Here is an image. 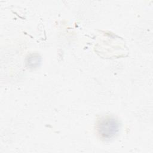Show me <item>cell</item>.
<instances>
[{
    "label": "cell",
    "instance_id": "cell-1",
    "mask_svg": "<svg viewBox=\"0 0 153 153\" xmlns=\"http://www.w3.org/2000/svg\"><path fill=\"white\" fill-rule=\"evenodd\" d=\"M96 128L97 133L102 139H110L119 131L120 123L114 117L106 116L98 121Z\"/></svg>",
    "mask_w": 153,
    "mask_h": 153
},
{
    "label": "cell",
    "instance_id": "cell-2",
    "mask_svg": "<svg viewBox=\"0 0 153 153\" xmlns=\"http://www.w3.org/2000/svg\"><path fill=\"white\" fill-rule=\"evenodd\" d=\"M41 60V57L38 54H32L27 57L26 63L29 68H34L39 65Z\"/></svg>",
    "mask_w": 153,
    "mask_h": 153
}]
</instances>
